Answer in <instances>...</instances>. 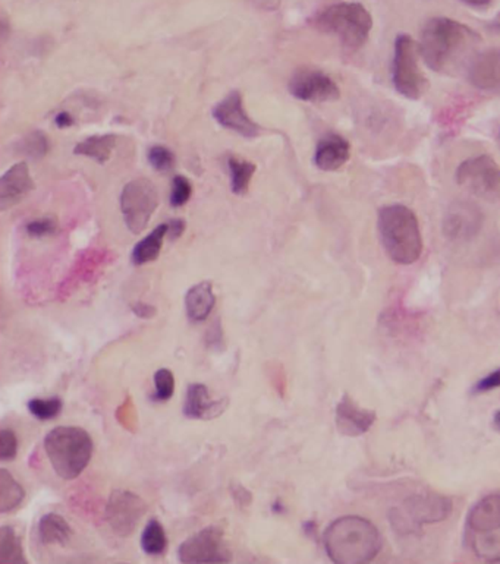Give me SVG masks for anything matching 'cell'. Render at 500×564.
Masks as SVG:
<instances>
[{"instance_id":"obj_1","label":"cell","mask_w":500,"mask_h":564,"mask_svg":"<svg viewBox=\"0 0 500 564\" xmlns=\"http://www.w3.org/2000/svg\"><path fill=\"white\" fill-rule=\"evenodd\" d=\"M480 41V36L468 25L446 16H436L423 27L418 49L432 71L452 76L462 67L468 69Z\"/></svg>"},{"instance_id":"obj_2","label":"cell","mask_w":500,"mask_h":564,"mask_svg":"<svg viewBox=\"0 0 500 564\" xmlns=\"http://www.w3.org/2000/svg\"><path fill=\"white\" fill-rule=\"evenodd\" d=\"M323 544L333 563L363 564L377 557L382 537L377 528L364 517L343 516L326 529Z\"/></svg>"},{"instance_id":"obj_3","label":"cell","mask_w":500,"mask_h":564,"mask_svg":"<svg viewBox=\"0 0 500 564\" xmlns=\"http://www.w3.org/2000/svg\"><path fill=\"white\" fill-rule=\"evenodd\" d=\"M378 235L390 260L414 264L423 254V237L417 216L406 205L392 204L378 211Z\"/></svg>"},{"instance_id":"obj_4","label":"cell","mask_w":500,"mask_h":564,"mask_svg":"<svg viewBox=\"0 0 500 564\" xmlns=\"http://www.w3.org/2000/svg\"><path fill=\"white\" fill-rule=\"evenodd\" d=\"M51 468L62 479L71 481L83 474L93 456V440L79 426H56L44 438Z\"/></svg>"},{"instance_id":"obj_5","label":"cell","mask_w":500,"mask_h":564,"mask_svg":"<svg viewBox=\"0 0 500 564\" xmlns=\"http://www.w3.org/2000/svg\"><path fill=\"white\" fill-rule=\"evenodd\" d=\"M314 27L335 36L347 50H359L370 37L373 16L364 4L341 2L315 16Z\"/></svg>"},{"instance_id":"obj_6","label":"cell","mask_w":500,"mask_h":564,"mask_svg":"<svg viewBox=\"0 0 500 564\" xmlns=\"http://www.w3.org/2000/svg\"><path fill=\"white\" fill-rule=\"evenodd\" d=\"M418 43L408 34H399L395 40L394 64H392V81L399 94L406 99L418 100L429 87L420 64Z\"/></svg>"},{"instance_id":"obj_7","label":"cell","mask_w":500,"mask_h":564,"mask_svg":"<svg viewBox=\"0 0 500 564\" xmlns=\"http://www.w3.org/2000/svg\"><path fill=\"white\" fill-rule=\"evenodd\" d=\"M455 176L458 185L474 197L490 204H500V166L487 154L464 160Z\"/></svg>"},{"instance_id":"obj_8","label":"cell","mask_w":500,"mask_h":564,"mask_svg":"<svg viewBox=\"0 0 500 564\" xmlns=\"http://www.w3.org/2000/svg\"><path fill=\"white\" fill-rule=\"evenodd\" d=\"M158 207V188L149 179L138 178L131 181L121 193L123 220L126 228L134 235L146 229Z\"/></svg>"},{"instance_id":"obj_9","label":"cell","mask_w":500,"mask_h":564,"mask_svg":"<svg viewBox=\"0 0 500 564\" xmlns=\"http://www.w3.org/2000/svg\"><path fill=\"white\" fill-rule=\"evenodd\" d=\"M452 512V501L438 494L414 496L392 512V524L404 533H413L424 524L445 521Z\"/></svg>"},{"instance_id":"obj_10","label":"cell","mask_w":500,"mask_h":564,"mask_svg":"<svg viewBox=\"0 0 500 564\" xmlns=\"http://www.w3.org/2000/svg\"><path fill=\"white\" fill-rule=\"evenodd\" d=\"M181 563H228L232 560L221 528L207 526L182 542L177 550Z\"/></svg>"},{"instance_id":"obj_11","label":"cell","mask_w":500,"mask_h":564,"mask_svg":"<svg viewBox=\"0 0 500 564\" xmlns=\"http://www.w3.org/2000/svg\"><path fill=\"white\" fill-rule=\"evenodd\" d=\"M146 512V503L137 494L116 489L107 501L106 521L116 535L126 538L134 533Z\"/></svg>"},{"instance_id":"obj_12","label":"cell","mask_w":500,"mask_h":564,"mask_svg":"<svg viewBox=\"0 0 500 564\" xmlns=\"http://www.w3.org/2000/svg\"><path fill=\"white\" fill-rule=\"evenodd\" d=\"M288 88L295 99L303 102H335L341 97L338 84L324 72L313 67H301L294 72Z\"/></svg>"},{"instance_id":"obj_13","label":"cell","mask_w":500,"mask_h":564,"mask_svg":"<svg viewBox=\"0 0 500 564\" xmlns=\"http://www.w3.org/2000/svg\"><path fill=\"white\" fill-rule=\"evenodd\" d=\"M213 118L221 127L237 132L245 139H256L260 135V127L245 112L240 91H231L225 99L217 103L213 107Z\"/></svg>"},{"instance_id":"obj_14","label":"cell","mask_w":500,"mask_h":564,"mask_svg":"<svg viewBox=\"0 0 500 564\" xmlns=\"http://www.w3.org/2000/svg\"><path fill=\"white\" fill-rule=\"evenodd\" d=\"M485 216L476 204L455 201L443 218V232L452 241H467L480 232Z\"/></svg>"},{"instance_id":"obj_15","label":"cell","mask_w":500,"mask_h":564,"mask_svg":"<svg viewBox=\"0 0 500 564\" xmlns=\"http://www.w3.org/2000/svg\"><path fill=\"white\" fill-rule=\"evenodd\" d=\"M467 76L477 90L500 94V48L478 53L469 64Z\"/></svg>"},{"instance_id":"obj_16","label":"cell","mask_w":500,"mask_h":564,"mask_svg":"<svg viewBox=\"0 0 500 564\" xmlns=\"http://www.w3.org/2000/svg\"><path fill=\"white\" fill-rule=\"evenodd\" d=\"M34 190L27 163L14 165L0 179V209L6 210L20 204Z\"/></svg>"},{"instance_id":"obj_17","label":"cell","mask_w":500,"mask_h":564,"mask_svg":"<svg viewBox=\"0 0 500 564\" xmlns=\"http://www.w3.org/2000/svg\"><path fill=\"white\" fill-rule=\"evenodd\" d=\"M375 423V410L359 407L350 396H343L336 407V425L343 435L357 437L366 434Z\"/></svg>"},{"instance_id":"obj_18","label":"cell","mask_w":500,"mask_h":564,"mask_svg":"<svg viewBox=\"0 0 500 564\" xmlns=\"http://www.w3.org/2000/svg\"><path fill=\"white\" fill-rule=\"evenodd\" d=\"M226 400H213L205 384H189L186 389L184 415L191 419H212L223 414Z\"/></svg>"},{"instance_id":"obj_19","label":"cell","mask_w":500,"mask_h":564,"mask_svg":"<svg viewBox=\"0 0 500 564\" xmlns=\"http://www.w3.org/2000/svg\"><path fill=\"white\" fill-rule=\"evenodd\" d=\"M350 146L348 139L338 134H329L315 147L314 165L323 172H335L350 160Z\"/></svg>"},{"instance_id":"obj_20","label":"cell","mask_w":500,"mask_h":564,"mask_svg":"<svg viewBox=\"0 0 500 564\" xmlns=\"http://www.w3.org/2000/svg\"><path fill=\"white\" fill-rule=\"evenodd\" d=\"M467 526L469 531H490L500 528V496L493 494L483 498L468 513Z\"/></svg>"},{"instance_id":"obj_21","label":"cell","mask_w":500,"mask_h":564,"mask_svg":"<svg viewBox=\"0 0 500 564\" xmlns=\"http://www.w3.org/2000/svg\"><path fill=\"white\" fill-rule=\"evenodd\" d=\"M216 302L210 282H201L189 289L186 295V316L194 323L205 321L210 316Z\"/></svg>"},{"instance_id":"obj_22","label":"cell","mask_w":500,"mask_h":564,"mask_svg":"<svg viewBox=\"0 0 500 564\" xmlns=\"http://www.w3.org/2000/svg\"><path fill=\"white\" fill-rule=\"evenodd\" d=\"M168 229H169L168 223L159 225L153 232L149 233L144 239L135 245L132 256H131L135 265L149 264L151 261L158 260L165 237H168Z\"/></svg>"},{"instance_id":"obj_23","label":"cell","mask_w":500,"mask_h":564,"mask_svg":"<svg viewBox=\"0 0 500 564\" xmlns=\"http://www.w3.org/2000/svg\"><path fill=\"white\" fill-rule=\"evenodd\" d=\"M39 537L46 545L67 544L71 538V526L58 513H48L40 519Z\"/></svg>"},{"instance_id":"obj_24","label":"cell","mask_w":500,"mask_h":564,"mask_svg":"<svg viewBox=\"0 0 500 564\" xmlns=\"http://www.w3.org/2000/svg\"><path fill=\"white\" fill-rule=\"evenodd\" d=\"M114 147H116L114 135H95V137H88L87 139L78 142L74 148V153L77 156H84V157L95 160L100 165H105L111 158Z\"/></svg>"},{"instance_id":"obj_25","label":"cell","mask_w":500,"mask_h":564,"mask_svg":"<svg viewBox=\"0 0 500 564\" xmlns=\"http://www.w3.org/2000/svg\"><path fill=\"white\" fill-rule=\"evenodd\" d=\"M469 531V529H468ZM469 544L473 551L490 563L500 561V528L490 531H469Z\"/></svg>"},{"instance_id":"obj_26","label":"cell","mask_w":500,"mask_h":564,"mask_svg":"<svg viewBox=\"0 0 500 564\" xmlns=\"http://www.w3.org/2000/svg\"><path fill=\"white\" fill-rule=\"evenodd\" d=\"M229 174H231V190L237 195L249 192L252 176L256 174V165L244 158L232 156L228 160Z\"/></svg>"},{"instance_id":"obj_27","label":"cell","mask_w":500,"mask_h":564,"mask_svg":"<svg viewBox=\"0 0 500 564\" xmlns=\"http://www.w3.org/2000/svg\"><path fill=\"white\" fill-rule=\"evenodd\" d=\"M25 491L8 470H0V513L15 510L23 503Z\"/></svg>"},{"instance_id":"obj_28","label":"cell","mask_w":500,"mask_h":564,"mask_svg":"<svg viewBox=\"0 0 500 564\" xmlns=\"http://www.w3.org/2000/svg\"><path fill=\"white\" fill-rule=\"evenodd\" d=\"M0 563H27L21 538L11 526L0 529Z\"/></svg>"},{"instance_id":"obj_29","label":"cell","mask_w":500,"mask_h":564,"mask_svg":"<svg viewBox=\"0 0 500 564\" xmlns=\"http://www.w3.org/2000/svg\"><path fill=\"white\" fill-rule=\"evenodd\" d=\"M142 551L149 556H160L168 549V537L160 522L153 521L147 524L141 535Z\"/></svg>"},{"instance_id":"obj_30","label":"cell","mask_w":500,"mask_h":564,"mask_svg":"<svg viewBox=\"0 0 500 564\" xmlns=\"http://www.w3.org/2000/svg\"><path fill=\"white\" fill-rule=\"evenodd\" d=\"M60 409H62V400L58 396L49 398H36L28 402V410L40 421L56 418L60 414Z\"/></svg>"},{"instance_id":"obj_31","label":"cell","mask_w":500,"mask_h":564,"mask_svg":"<svg viewBox=\"0 0 500 564\" xmlns=\"http://www.w3.org/2000/svg\"><path fill=\"white\" fill-rule=\"evenodd\" d=\"M154 391L153 398L156 402H168L175 391V377L170 370L162 368L154 374Z\"/></svg>"},{"instance_id":"obj_32","label":"cell","mask_w":500,"mask_h":564,"mask_svg":"<svg viewBox=\"0 0 500 564\" xmlns=\"http://www.w3.org/2000/svg\"><path fill=\"white\" fill-rule=\"evenodd\" d=\"M193 195V185L186 176H175L172 182V190H170V204L172 207H182L189 201V198Z\"/></svg>"},{"instance_id":"obj_33","label":"cell","mask_w":500,"mask_h":564,"mask_svg":"<svg viewBox=\"0 0 500 564\" xmlns=\"http://www.w3.org/2000/svg\"><path fill=\"white\" fill-rule=\"evenodd\" d=\"M147 157H149V162H150L151 166L158 170V172H166V170H170L174 167V153H172L169 148H166V147H151L149 153H147Z\"/></svg>"},{"instance_id":"obj_34","label":"cell","mask_w":500,"mask_h":564,"mask_svg":"<svg viewBox=\"0 0 500 564\" xmlns=\"http://www.w3.org/2000/svg\"><path fill=\"white\" fill-rule=\"evenodd\" d=\"M23 151L27 154L28 157H44L49 151V139H46V135L41 134L40 130L32 132V134L28 135L27 139H24Z\"/></svg>"},{"instance_id":"obj_35","label":"cell","mask_w":500,"mask_h":564,"mask_svg":"<svg viewBox=\"0 0 500 564\" xmlns=\"http://www.w3.org/2000/svg\"><path fill=\"white\" fill-rule=\"evenodd\" d=\"M18 453V438L13 430L0 431V459L14 461Z\"/></svg>"},{"instance_id":"obj_36","label":"cell","mask_w":500,"mask_h":564,"mask_svg":"<svg viewBox=\"0 0 500 564\" xmlns=\"http://www.w3.org/2000/svg\"><path fill=\"white\" fill-rule=\"evenodd\" d=\"M56 232V223L51 219H39L30 221L27 225V233L32 237H43Z\"/></svg>"},{"instance_id":"obj_37","label":"cell","mask_w":500,"mask_h":564,"mask_svg":"<svg viewBox=\"0 0 500 564\" xmlns=\"http://www.w3.org/2000/svg\"><path fill=\"white\" fill-rule=\"evenodd\" d=\"M500 387V370L493 372L492 374H488L485 379H481L478 383L474 386V393H486V391H492L495 389Z\"/></svg>"},{"instance_id":"obj_38","label":"cell","mask_w":500,"mask_h":564,"mask_svg":"<svg viewBox=\"0 0 500 564\" xmlns=\"http://www.w3.org/2000/svg\"><path fill=\"white\" fill-rule=\"evenodd\" d=\"M169 226V229H168V237L175 241L177 237H182V233L186 230V221L182 220V219H174V220H170L168 223Z\"/></svg>"},{"instance_id":"obj_39","label":"cell","mask_w":500,"mask_h":564,"mask_svg":"<svg viewBox=\"0 0 500 564\" xmlns=\"http://www.w3.org/2000/svg\"><path fill=\"white\" fill-rule=\"evenodd\" d=\"M132 311L140 318H151L156 314V308L147 304H135L132 305Z\"/></svg>"},{"instance_id":"obj_40","label":"cell","mask_w":500,"mask_h":564,"mask_svg":"<svg viewBox=\"0 0 500 564\" xmlns=\"http://www.w3.org/2000/svg\"><path fill=\"white\" fill-rule=\"evenodd\" d=\"M72 123L74 121L68 112H60L59 115L56 116V127L58 128L71 127Z\"/></svg>"},{"instance_id":"obj_41","label":"cell","mask_w":500,"mask_h":564,"mask_svg":"<svg viewBox=\"0 0 500 564\" xmlns=\"http://www.w3.org/2000/svg\"><path fill=\"white\" fill-rule=\"evenodd\" d=\"M465 4L473 6V8H485L488 4H492V0H461Z\"/></svg>"},{"instance_id":"obj_42","label":"cell","mask_w":500,"mask_h":564,"mask_svg":"<svg viewBox=\"0 0 500 564\" xmlns=\"http://www.w3.org/2000/svg\"><path fill=\"white\" fill-rule=\"evenodd\" d=\"M493 425H495V428L500 433V410H497L495 416H493Z\"/></svg>"},{"instance_id":"obj_43","label":"cell","mask_w":500,"mask_h":564,"mask_svg":"<svg viewBox=\"0 0 500 564\" xmlns=\"http://www.w3.org/2000/svg\"><path fill=\"white\" fill-rule=\"evenodd\" d=\"M497 141H499V146H500V130H499V135H497Z\"/></svg>"}]
</instances>
